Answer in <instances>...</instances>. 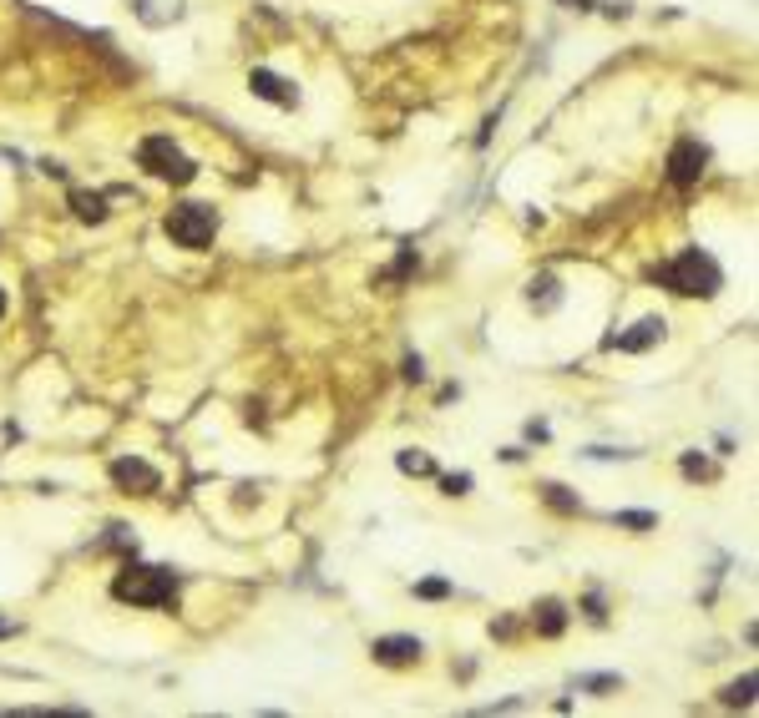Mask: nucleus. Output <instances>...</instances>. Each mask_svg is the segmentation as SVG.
Wrapping results in <instances>:
<instances>
[{
    "label": "nucleus",
    "instance_id": "f8f14e48",
    "mask_svg": "<svg viewBox=\"0 0 759 718\" xmlns=\"http://www.w3.org/2000/svg\"><path fill=\"white\" fill-rule=\"evenodd\" d=\"M537 491H542V501L552 506V512H562V516H577V512H583V501H577L567 486H557V480H542Z\"/></svg>",
    "mask_w": 759,
    "mask_h": 718
},
{
    "label": "nucleus",
    "instance_id": "f257e3e1",
    "mask_svg": "<svg viewBox=\"0 0 759 718\" xmlns=\"http://www.w3.org/2000/svg\"><path fill=\"white\" fill-rule=\"evenodd\" d=\"M653 279H658L663 289H673V294H683V299H714L719 289H724V269H719L704 248H683L679 259L658 263Z\"/></svg>",
    "mask_w": 759,
    "mask_h": 718
},
{
    "label": "nucleus",
    "instance_id": "9d476101",
    "mask_svg": "<svg viewBox=\"0 0 759 718\" xmlns=\"http://www.w3.org/2000/svg\"><path fill=\"white\" fill-rule=\"evenodd\" d=\"M531 622H537V632H542V638H557V632L567 628V607L557 597H542L537 607H531Z\"/></svg>",
    "mask_w": 759,
    "mask_h": 718
},
{
    "label": "nucleus",
    "instance_id": "6e6552de",
    "mask_svg": "<svg viewBox=\"0 0 759 718\" xmlns=\"http://www.w3.org/2000/svg\"><path fill=\"white\" fill-rule=\"evenodd\" d=\"M249 87H253V97L273 101V107H294V101H299V91H294L283 77H273V71H263V66H253V71H249Z\"/></svg>",
    "mask_w": 759,
    "mask_h": 718
},
{
    "label": "nucleus",
    "instance_id": "dca6fc26",
    "mask_svg": "<svg viewBox=\"0 0 759 718\" xmlns=\"http://www.w3.org/2000/svg\"><path fill=\"white\" fill-rule=\"evenodd\" d=\"M577 688H587V693L607 698V693H618V688H623V678H618V673H583V678H577Z\"/></svg>",
    "mask_w": 759,
    "mask_h": 718
},
{
    "label": "nucleus",
    "instance_id": "0eeeda50",
    "mask_svg": "<svg viewBox=\"0 0 759 718\" xmlns=\"http://www.w3.org/2000/svg\"><path fill=\"white\" fill-rule=\"evenodd\" d=\"M112 480H117L122 491H137V496H147V491H157L163 486V476L147 466V460H137V456H122V460H112Z\"/></svg>",
    "mask_w": 759,
    "mask_h": 718
},
{
    "label": "nucleus",
    "instance_id": "f3484780",
    "mask_svg": "<svg viewBox=\"0 0 759 718\" xmlns=\"http://www.w3.org/2000/svg\"><path fill=\"white\" fill-rule=\"evenodd\" d=\"M395 466H401L405 476H435V460L421 456V450H401V456H395Z\"/></svg>",
    "mask_w": 759,
    "mask_h": 718
},
{
    "label": "nucleus",
    "instance_id": "7ed1b4c3",
    "mask_svg": "<svg viewBox=\"0 0 759 718\" xmlns=\"http://www.w3.org/2000/svg\"><path fill=\"white\" fill-rule=\"evenodd\" d=\"M137 163L147 167L152 177H163V183H193L198 177V163L193 157H183V147H177L173 137H142Z\"/></svg>",
    "mask_w": 759,
    "mask_h": 718
},
{
    "label": "nucleus",
    "instance_id": "2eb2a0df",
    "mask_svg": "<svg viewBox=\"0 0 759 718\" xmlns=\"http://www.w3.org/2000/svg\"><path fill=\"white\" fill-rule=\"evenodd\" d=\"M527 299H531V304H537V309H557V299H562V294H557V279H552V273H542V279H531Z\"/></svg>",
    "mask_w": 759,
    "mask_h": 718
},
{
    "label": "nucleus",
    "instance_id": "4468645a",
    "mask_svg": "<svg viewBox=\"0 0 759 718\" xmlns=\"http://www.w3.org/2000/svg\"><path fill=\"white\" fill-rule=\"evenodd\" d=\"M754 688H759V678H754V673L734 678V683L724 688V703H729V708H749V703H754Z\"/></svg>",
    "mask_w": 759,
    "mask_h": 718
},
{
    "label": "nucleus",
    "instance_id": "5701e85b",
    "mask_svg": "<svg viewBox=\"0 0 759 718\" xmlns=\"http://www.w3.org/2000/svg\"><path fill=\"white\" fill-rule=\"evenodd\" d=\"M405 380H425V359L421 354H405Z\"/></svg>",
    "mask_w": 759,
    "mask_h": 718
},
{
    "label": "nucleus",
    "instance_id": "412c9836",
    "mask_svg": "<svg viewBox=\"0 0 759 718\" xmlns=\"http://www.w3.org/2000/svg\"><path fill=\"white\" fill-rule=\"evenodd\" d=\"M441 491H445V496H466V491H471V476H466V470H455V476L441 480Z\"/></svg>",
    "mask_w": 759,
    "mask_h": 718
},
{
    "label": "nucleus",
    "instance_id": "1a4fd4ad",
    "mask_svg": "<svg viewBox=\"0 0 759 718\" xmlns=\"http://www.w3.org/2000/svg\"><path fill=\"white\" fill-rule=\"evenodd\" d=\"M663 339V319H638V324L628 329V334H607V349H628V354H638V349H648V344H658Z\"/></svg>",
    "mask_w": 759,
    "mask_h": 718
},
{
    "label": "nucleus",
    "instance_id": "20e7f679",
    "mask_svg": "<svg viewBox=\"0 0 759 718\" xmlns=\"http://www.w3.org/2000/svg\"><path fill=\"white\" fill-rule=\"evenodd\" d=\"M218 233V213L208 203H183L167 213V238L177 243V248H208Z\"/></svg>",
    "mask_w": 759,
    "mask_h": 718
},
{
    "label": "nucleus",
    "instance_id": "6ab92c4d",
    "mask_svg": "<svg viewBox=\"0 0 759 718\" xmlns=\"http://www.w3.org/2000/svg\"><path fill=\"white\" fill-rule=\"evenodd\" d=\"M415 597L441 602V597H451V582H445V577H425V582H415Z\"/></svg>",
    "mask_w": 759,
    "mask_h": 718
},
{
    "label": "nucleus",
    "instance_id": "4be33fe9",
    "mask_svg": "<svg viewBox=\"0 0 759 718\" xmlns=\"http://www.w3.org/2000/svg\"><path fill=\"white\" fill-rule=\"evenodd\" d=\"M102 546H132V552H137V542L127 536V526H112V532L102 536Z\"/></svg>",
    "mask_w": 759,
    "mask_h": 718
},
{
    "label": "nucleus",
    "instance_id": "a878e982",
    "mask_svg": "<svg viewBox=\"0 0 759 718\" xmlns=\"http://www.w3.org/2000/svg\"><path fill=\"white\" fill-rule=\"evenodd\" d=\"M11 632H16V622H0V638H11Z\"/></svg>",
    "mask_w": 759,
    "mask_h": 718
},
{
    "label": "nucleus",
    "instance_id": "a211bd4d",
    "mask_svg": "<svg viewBox=\"0 0 759 718\" xmlns=\"http://www.w3.org/2000/svg\"><path fill=\"white\" fill-rule=\"evenodd\" d=\"M613 522L628 526V532H653V526H658V516H653V512H618Z\"/></svg>",
    "mask_w": 759,
    "mask_h": 718
},
{
    "label": "nucleus",
    "instance_id": "aec40b11",
    "mask_svg": "<svg viewBox=\"0 0 759 718\" xmlns=\"http://www.w3.org/2000/svg\"><path fill=\"white\" fill-rule=\"evenodd\" d=\"M683 476H689V480H709V476H714V466H709L704 456H683Z\"/></svg>",
    "mask_w": 759,
    "mask_h": 718
},
{
    "label": "nucleus",
    "instance_id": "9b49d317",
    "mask_svg": "<svg viewBox=\"0 0 759 718\" xmlns=\"http://www.w3.org/2000/svg\"><path fill=\"white\" fill-rule=\"evenodd\" d=\"M132 5H137V16L147 26H167V21L183 16V0H132Z\"/></svg>",
    "mask_w": 759,
    "mask_h": 718
},
{
    "label": "nucleus",
    "instance_id": "423d86ee",
    "mask_svg": "<svg viewBox=\"0 0 759 718\" xmlns=\"http://www.w3.org/2000/svg\"><path fill=\"white\" fill-rule=\"evenodd\" d=\"M369 653H375V663H385V668H405V663H421L425 642L411 638V632H390V638L369 642Z\"/></svg>",
    "mask_w": 759,
    "mask_h": 718
},
{
    "label": "nucleus",
    "instance_id": "bb28decb",
    "mask_svg": "<svg viewBox=\"0 0 759 718\" xmlns=\"http://www.w3.org/2000/svg\"><path fill=\"white\" fill-rule=\"evenodd\" d=\"M0 314H5V289H0Z\"/></svg>",
    "mask_w": 759,
    "mask_h": 718
},
{
    "label": "nucleus",
    "instance_id": "f03ea898",
    "mask_svg": "<svg viewBox=\"0 0 759 718\" xmlns=\"http://www.w3.org/2000/svg\"><path fill=\"white\" fill-rule=\"evenodd\" d=\"M112 592H117L122 602H137V607H163V602L177 592V577L167 572V566H137V562H127L117 572V582H112Z\"/></svg>",
    "mask_w": 759,
    "mask_h": 718
},
{
    "label": "nucleus",
    "instance_id": "39448f33",
    "mask_svg": "<svg viewBox=\"0 0 759 718\" xmlns=\"http://www.w3.org/2000/svg\"><path fill=\"white\" fill-rule=\"evenodd\" d=\"M704 173H709V147H704V142H699V137L673 142V153H668V183H673V187H694Z\"/></svg>",
    "mask_w": 759,
    "mask_h": 718
},
{
    "label": "nucleus",
    "instance_id": "ddd939ff",
    "mask_svg": "<svg viewBox=\"0 0 759 718\" xmlns=\"http://www.w3.org/2000/svg\"><path fill=\"white\" fill-rule=\"evenodd\" d=\"M71 207H76V218L81 223H102L107 218V197L102 193H71Z\"/></svg>",
    "mask_w": 759,
    "mask_h": 718
},
{
    "label": "nucleus",
    "instance_id": "b1692460",
    "mask_svg": "<svg viewBox=\"0 0 759 718\" xmlns=\"http://www.w3.org/2000/svg\"><path fill=\"white\" fill-rule=\"evenodd\" d=\"M587 618H593V622H603V618H607V612H603V597H597V592L587 597Z\"/></svg>",
    "mask_w": 759,
    "mask_h": 718
},
{
    "label": "nucleus",
    "instance_id": "393cba45",
    "mask_svg": "<svg viewBox=\"0 0 759 718\" xmlns=\"http://www.w3.org/2000/svg\"><path fill=\"white\" fill-rule=\"evenodd\" d=\"M562 5H577V11H587V5H593V0H562Z\"/></svg>",
    "mask_w": 759,
    "mask_h": 718
}]
</instances>
